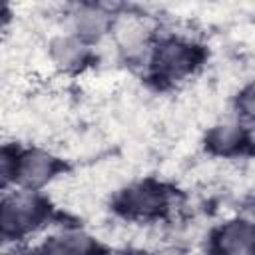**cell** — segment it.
<instances>
[{
    "label": "cell",
    "mask_w": 255,
    "mask_h": 255,
    "mask_svg": "<svg viewBox=\"0 0 255 255\" xmlns=\"http://www.w3.org/2000/svg\"><path fill=\"white\" fill-rule=\"evenodd\" d=\"M251 145H253V128H247L237 120L219 122L205 135V147L219 157L249 155Z\"/></svg>",
    "instance_id": "7"
},
{
    "label": "cell",
    "mask_w": 255,
    "mask_h": 255,
    "mask_svg": "<svg viewBox=\"0 0 255 255\" xmlns=\"http://www.w3.org/2000/svg\"><path fill=\"white\" fill-rule=\"evenodd\" d=\"M18 149L12 145H0V195L6 187L14 185L16 181V161Z\"/></svg>",
    "instance_id": "11"
},
{
    "label": "cell",
    "mask_w": 255,
    "mask_h": 255,
    "mask_svg": "<svg viewBox=\"0 0 255 255\" xmlns=\"http://www.w3.org/2000/svg\"><path fill=\"white\" fill-rule=\"evenodd\" d=\"M120 6L100 4V2H82L74 4L68 12L70 28L68 32L76 34L86 44L94 46L114 32V26L120 18Z\"/></svg>",
    "instance_id": "4"
},
{
    "label": "cell",
    "mask_w": 255,
    "mask_h": 255,
    "mask_svg": "<svg viewBox=\"0 0 255 255\" xmlns=\"http://www.w3.org/2000/svg\"><path fill=\"white\" fill-rule=\"evenodd\" d=\"M171 201V189L157 181L145 179L124 187L116 195L114 205L122 215L129 219H157L169 211Z\"/></svg>",
    "instance_id": "3"
},
{
    "label": "cell",
    "mask_w": 255,
    "mask_h": 255,
    "mask_svg": "<svg viewBox=\"0 0 255 255\" xmlns=\"http://www.w3.org/2000/svg\"><path fill=\"white\" fill-rule=\"evenodd\" d=\"M48 54H50V60L54 62L56 68H60L62 72L74 74V72L84 70L90 64L92 46L86 44L84 40H80L76 34L66 30V32L56 34L50 40Z\"/></svg>",
    "instance_id": "8"
},
{
    "label": "cell",
    "mask_w": 255,
    "mask_h": 255,
    "mask_svg": "<svg viewBox=\"0 0 255 255\" xmlns=\"http://www.w3.org/2000/svg\"><path fill=\"white\" fill-rule=\"evenodd\" d=\"M50 215L40 191H10L0 197V241H16L40 229Z\"/></svg>",
    "instance_id": "2"
},
{
    "label": "cell",
    "mask_w": 255,
    "mask_h": 255,
    "mask_svg": "<svg viewBox=\"0 0 255 255\" xmlns=\"http://www.w3.org/2000/svg\"><path fill=\"white\" fill-rule=\"evenodd\" d=\"M205 62V48L181 34H165L151 42L145 68L151 80L173 86L191 78Z\"/></svg>",
    "instance_id": "1"
},
{
    "label": "cell",
    "mask_w": 255,
    "mask_h": 255,
    "mask_svg": "<svg viewBox=\"0 0 255 255\" xmlns=\"http://www.w3.org/2000/svg\"><path fill=\"white\" fill-rule=\"evenodd\" d=\"M62 169H64V163L54 153L40 147L22 149L16 161L14 185H18V189H24V191H40L48 183H52Z\"/></svg>",
    "instance_id": "5"
},
{
    "label": "cell",
    "mask_w": 255,
    "mask_h": 255,
    "mask_svg": "<svg viewBox=\"0 0 255 255\" xmlns=\"http://www.w3.org/2000/svg\"><path fill=\"white\" fill-rule=\"evenodd\" d=\"M211 255H253L255 253V229L249 217H233L209 235Z\"/></svg>",
    "instance_id": "6"
},
{
    "label": "cell",
    "mask_w": 255,
    "mask_h": 255,
    "mask_svg": "<svg viewBox=\"0 0 255 255\" xmlns=\"http://www.w3.org/2000/svg\"><path fill=\"white\" fill-rule=\"evenodd\" d=\"M36 255H102L100 243L82 229H62L50 235Z\"/></svg>",
    "instance_id": "9"
},
{
    "label": "cell",
    "mask_w": 255,
    "mask_h": 255,
    "mask_svg": "<svg viewBox=\"0 0 255 255\" xmlns=\"http://www.w3.org/2000/svg\"><path fill=\"white\" fill-rule=\"evenodd\" d=\"M253 118H255V92H253V84L247 82L243 88H239L235 96L233 120H237L247 128H253Z\"/></svg>",
    "instance_id": "10"
}]
</instances>
